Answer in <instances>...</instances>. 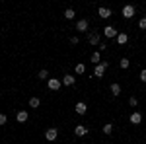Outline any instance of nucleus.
<instances>
[{
  "mask_svg": "<svg viewBox=\"0 0 146 144\" xmlns=\"http://www.w3.org/2000/svg\"><path fill=\"white\" fill-rule=\"evenodd\" d=\"M107 68H109V62H105V60H101L100 64H98V66L94 68V76H96V78H101L103 74H105V70H107Z\"/></svg>",
  "mask_w": 146,
  "mask_h": 144,
  "instance_id": "nucleus-1",
  "label": "nucleus"
},
{
  "mask_svg": "<svg viewBox=\"0 0 146 144\" xmlns=\"http://www.w3.org/2000/svg\"><path fill=\"white\" fill-rule=\"evenodd\" d=\"M47 86H49L51 92H58L60 86H62V80H58V78H49V80H47Z\"/></svg>",
  "mask_w": 146,
  "mask_h": 144,
  "instance_id": "nucleus-2",
  "label": "nucleus"
},
{
  "mask_svg": "<svg viewBox=\"0 0 146 144\" xmlns=\"http://www.w3.org/2000/svg\"><path fill=\"white\" fill-rule=\"evenodd\" d=\"M56 138H58V129L51 127V129H47V131H45V140L53 142V140H56Z\"/></svg>",
  "mask_w": 146,
  "mask_h": 144,
  "instance_id": "nucleus-3",
  "label": "nucleus"
},
{
  "mask_svg": "<svg viewBox=\"0 0 146 144\" xmlns=\"http://www.w3.org/2000/svg\"><path fill=\"white\" fill-rule=\"evenodd\" d=\"M136 8L135 6H131V4H127V6H123V18H127V20H131L133 16H135Z\"/></svg>",
  "mask_w": 146,
  "mask_h": 144,
  "instance_id": "nucleus-4",
  "label": "nucleus"
},
{
  "mask_svg": "<svg viewBox=\"0 0 146 144\" xmlns=\"http://www.w3.org/2000/svg\"><path fill=\"white\" fill-rule=\"evenodd\" d=\"M103 35L105 37H109V39H117V35H119V31L113 27V25H107L105 29H103Z\"/></svg>",
  "mask_w": 146,
  "mask_h": 144,
  "instance_id": "nucleus-5",
  "label": "nucleus"
},
{
  "mask_svg": "<svg viewBox=\"0 0 146 144\" xmlns=\"http://www.w3.org/2000/svg\"><path fill=\"white\" fill-rule=\"evenodd\" d=\"M88 133H90V131H88V127H84V125H76V127H74V134L80 136V138H82V136H86Z\"/></svg>",
  "mask_w": 146,
  "mask_h": 144,
  "instance_id": "nucleus-6",
  "label": "nucleus"
},
{
  "mask_svg": "<svg viewBox=\"0 0 146 144\" xmlns=\"http://www.w3.org/2000/svg\"><path fill=\"white\" fill-rule=\"evenodd\" d=\"M88 27H90L88 20H78L76 22V31H88Z\"/></svg>",
  "mask_w": 146,
  "mask_h": 144,
  "instance_id": "nucleus-7",
  "label": "nucleus"
},
{
  "mask_svg": "<svg viewBox=\"0 0 146 144\" xmlns=\"http://www.w3.org/2000/svg\"><path fill=\"white\" fill-rule=\"evenodd\" d=\"M88 43L90 45H100V33H96V31H92V33H88Z\"/></svg>",
  "mask_w": 146,
  "mask_h": 144,
  "instance_id": "nucleus-8",
  "label": "nucleus"
},
{
  "mask_svg": "<svg viewBox=\"0 0 146 144\" xmlns=\"http://www.w3.org/2000/svg\"><path fill=\"white\" fill-rule=\"evenodd\" d=\"M27 119H29V113H27V111H18V113H16V121L18 123H25L27 121Z\"/></svg>",
  "mask_w": 146,
  "mask_h": 144,
  "instance_id": "nucleus-9",
  "label": "nucleus"
},
{
  "mask_svg": "<svg viewBox=\"0 0 146 144\" xmlns=\"http://www.w3.org/2000/svg\"><path fill=\"white\" fill-rule=\"evenodd\" d=\"M74 84H76V78L72 74H64L62 76V86H74Z\"/></svg>",
  "mask_w": 146,
  "mask_h": 144,
  "instance_id": "nucleus-10",
  "label": "nucleus"
},
{
  "mask_svg": "<svg viewBox=\"0 0 146 144\" xmlns=\"http://www.w3.org/2000/svg\"><path fill=\"white\" fill-rule=\"evenodd\" d=\"M74 109H76V113H78V115H86V111H88V105H86L84 101H78V103L74 105Z\"/></svg>",
  "mask_w": 146,
  "mask_h": 144,
  "instance_id": "nucleus-11",
  "label": "nucleus"
},
{
  "mask_svg": "<svg viewBox=\"0 0 146 144\" xmlns=\"http://www.w3.org/2000/svg\"><path fill=\"white\" fill-rule=\"evenodd\" d=\"M131 123H133V125H140V123H142V115H140L138 111H133V113H131Z\"/></svg>",
  "mask_w": 146,
  "mask_h": 144,
  "instance_id": "nucleus-12",
  "label": "nucleus"
},
{
  "mask_svg": "<svg viewBox=\"0 0 146 144\" xmlns=\"http://www.w3.org/2000/svg\"><path fill=\"white\" fill-rule=\"evenodd\" d=\"M98 14H100V18H103V20H107V18H111V10H109V8H105V6H101Z\"/></svg>",
  "mask_w": 146,
  "mask_h": 144,
  "instance_id": "nucleus-13",
  "label": "nucleus"
},
{
  "mask_svg": "<svg viewBox=\"0 0 146 144\" xmlns=\"http://www.w3.org/2000/svg\"><path fill=\"white\" fill-rule=\"evenodd\" d=\"M109 90H111V94H113V96L117 98V96L121 94V84H117V82H113V84H111V88H109Z\"/></svg>",
  "mask_w": 146,
  "mask_h": 144,
  "instance_id": "nucleus-14",
  "label": "nucleus"
},
{
  "mask_svg": "<svg viewBox=\"0 0 146 144\" xmlns=\"http://www.w3.org/2000/svg\"><path fill=\"white\" fill-rule=\"evenodd\" d=\"M37 80H49V70H47V68L39 70V72H37Z\"/></svg>",
  "mask_w": 146,
  "mask_h": 144,
  "instance_id": "nucleus-15",
  "label": "nucleus"
},
{
  "mask_svg": "<svg viewBox=\"0 0 146 144\" xmlns=\"http://www.w3.org/2000/svg\"><path fill=\"white\" fill-rule=\"evenodd\" d=\"M39 105H41V100H39V98H31V100H29V107H31V109H37Z\"/></svg>",
  "mask_w": 146,
  "mask_h": 144,
  "instance_id": "nucleus-16",
  "label": "nucleus"
},
{
  "mask_svg": "<svg viewBox=\"0 0 146 144\" xmlns=\"http://www.w3.org/2000/svg\"><path fill=\"white\" fill-rule=\"evenodd\" d=\"M127 41H129V35H127V33H119V35H117V43H119V45H125Z\"/></svg>",
  "mask_w": 146,
  "mask_h": 144,
  "instance_id": "nucleus-17",
  "label": "nucleus"
},
{
  "mask_svg": "<svg viewBox=\"0 0 146 144\" xmlns=\"http://www.w3.org/2000/svg\"><path fill=\"white\" fill-rule=\"evenodd\" d=\"M74 16H76V12L72 10V8H66V10H64V18H66V20H74Z\"/></svg>",
  "mask_w": 146,
  "mask_h": 144,
  "instance_id": "nucleus-18",
  "label": "nucleus"
},
{
  "mask_svg": "<svg viewBox=\"0 0 146 144\" xmlns=\"http://www.w3.org/2000/svg\"><path fill=\"white\" fill-rule=\"evenodd\" d=\"M119 66H121V68H129V66H131V60H129L127 56H123V58L119 60Z\"/></svg>",
  "mask_w": 146,
  "mask_h": 144,
  "instance_id": "nucleus-19",
  "label": "nucleus"
},
{
  "mask_svg": "<svg viewBox=\"0 0 146 144\" xmlns=\"http://www.w3.org/2000/svg\"><path fill=\"white\" fill-rule=\"evenodd\" d=\"M74 70H76V74H84V72H86V64H82V62H78V64L74 66Z\"/></svg>",
  "mask_w": 146,
  "mask_h": 144,
  "instance_id": "nucleus-20",
  "label": "nucleus"
},
{
  "mask_svg": "<svg viewBox=\"0 0 146 144\" xmlns=\"http://www.w3.org/2000/svg\"><path fill=\"white\" fill-rule=\"evenodd\" d=\"M103 133H105V134H111L113 133V123H105V125H103Z\"/></svg>",
  "mask_w": 146,
  "mask_h": 144,
  "instance_id": "nucleus-21",
  "label": "nucleus"
},
{
  "mask_svg": "<svg viewBox=\"0 0 146 144\" xmlns=\"http://www.w3.org/2000/svg\"><path fill=\"white\" fill-rule=\"evenodd\" d=\"M90 58H92V62H94L96 66H98V64L101 62V60H100V53H92V56H90Z\"/></svg>",
  "mask_w": 146,
  "mask_h": 144,
  "instance_id": "nucleus-22",
  "label": "nucleus"
},
{
  "mask_svg": "<svg viewBox=\"0 0 146 144\" xmlns=\"http://www.w3.org/2000/svg\"><path fill=\"white\" fill-rule=\"evenodd\" d=\"M129 105H131V107H136V105H138V98L131 96V98H129Z\"/></svg>",
  "mask_w": 146,
  "mask_h": 144,
  "instance_id": "nucleus-23",
  "label": "nucleus"
},
{
  "mask_svg": "<svg viewBox=\"0 0 146 144\" xmlns=\"http://www.w3.org/2000/svg\"><path fill=\"white\" fill-rule=\"evenodd\" d=\"M138 27H140V29H146V16L140 20V22H138Z\"/></svg>",
  "mask_w": 146,
  "mask_h": 144,
  "instance_id": "nucleus-24",
  "label": "nucleus"
},
{
  "mask_svg": "<svg viewBox=\"0 0 146 144\" xmlns=\"http://www.w3.org/2000/svg\"><path fill=\"white\" fill-rule=\"evenodd\" d=\"M140 82H146V68H142V70H140Z\"/></svg>",
  "mask_w": 146,
  "mask_h": 144,
  "instance_id": "nucleus-25",
  "label": "nucleus"
},
{
  "mask_svg": "<svg viewBox=\"0 0 146 144\" xmlns=\"http://www.w3.org/2000/svg\"><path fill=\"white\" fill-rule=\"evenodd\" d=\"M6 121H8V119H6V115H4V113H0V125H6Z\"/></svg>",
  "mask_w": 146,
  "mask_h": 144,
  "instance_id": "nucleus-26",
  "label": "nucleus"
},
{
  "mask_svg": "<svg viewBox=\"0 0 146 144\" xmlns=\"http://www.w3.org/2000/svg\"><path fill=\"white\" fill-rule=\"evenodd\" d=\"M70 43H72V45H78V43H80V39L76 37V35H74V37H70Z\"/></svg>",
  "mask_w": 146,
  "mask_h": 144,
  "instance_id": "nucleus-27",
  "label": "nucleus"
},
{
  "mask_svg": "<svg viewBox=\"0 0 146 144\" xmlns=\"http://www.w3.org/2000/svg\"><path fill=\"white\" fill-rule=\"evenodd\" d=\"M98 47H100V51H105V49H107V45H105V43H100Z\"/></svg>",
  "mask_w": 146,
  "mask_h": 144,
  "instance_id": "nucleus-28",
  "label": "nucleus"
},
{
  "mask_svg": "<svg viewBox=\"0 0 146 144\" xmlns=\"http://www.w3.org/2000/svg\"><path fill=\"white\" fill-rule=\"evenodd\" d=\"M0 98H2V92H0Z\"/></svg>",
  "mask_w": 146,
  "mask_h": 144,
  "instance_id": "nucleus-29",
  "label": "nucleus"
}]
</instances>
